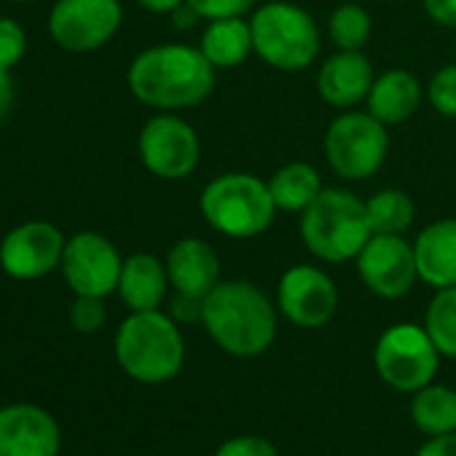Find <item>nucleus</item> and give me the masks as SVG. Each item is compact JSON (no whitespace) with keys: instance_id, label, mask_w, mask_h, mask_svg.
Masks as SVG:
<instances>
[{"instance_id":"obj_1","label":"nucleus","mask_w":456,"mask_h":456,"mask_svg":"<svg viewBox=\"0 0 456 456\" xmlns=\"http://www.w3.org/2000/svg\"><path fill=\"white\" fill-rule=\"evenodd\" d=\"M277 320V304L248 280L217 282L201 309V325L212 344L240 360L258 357L274 344Z\"/></svg>"},{"instance_id":"obj_2","label":"nucleus","mask_w":456,"mask_h":456,"mask_svg":"<svg viewBox=\"0 0 456 456\" xmlns=\"http://www.w3.org/2000/svg\"><path fill=\"white\" fill-rule=\"evenodd\" d=\"M126 84L148 108L183 110L201 105L212 94L215 68L196 46L159 44L132 60Z\"/></svg>"},{"instance_id":"obj_3","label":"nucleus","mask_w":456,"mask_h":456,"mask_svg":"<svg viewBox=\"0 0 456 456\" xmlns=\"http://www.w3.org/2000/svg\"><path fill=\"white\" fill-rule=\"evenodd\" d=\"M113 352L129 379L151 387L172 381L185 362L180 325L161 309L132 312L116 330Z\"/></svg>"},{"instance_id":"obj_4","label":"nucleus","mask_w":456,"mask_h":456,"mask_svg":"<svg viewBox=\"0 0 456 456\" xmlns=\"http://www.w3.org/2000/svg\"><path fill=\"white\" fill-rule=\"evenodd\" d=\"M373 237L365 201L346 188H322L301 212V240L325 264L354 261Z\"/></svg>"},{"instance_id":"obj_5","label":"nucleus","mask_w":456,"mask_h":456,"mask_svg":"<svg viewBox=\"0 0 456 456\" xmlns=\"http://www.w3.org/2000/svg\"><path fill=\"white\" fill-rule=\"evenodd\" d=\"M199 209L212 232L232 240L264 234L277 215L269 183L250 172H225L209 180L199 196Z\"/></svg>"},{"instance_id":"obj_6","label":"nucleus","mask_w":456,"mask_h":456,"mask_svg":"<svg viewBox=\"0 0 456 456\" xmlns=\"http://www.w3.org/2000/svg\"><path fill=\"white\" fill-rule=\"evenodd\" d=\"M250 28L256 54L274 70L298 73L320 57L322 36L314 17L290 0H269L256 9Z\"/></svg>"},{"instance_id":"obj_7","label":"nucleus","mask_w":456,"mask_h":456,"mask_svg":"<svg viewBox=\"0 0 456 456\" xmlns=\"http://www.w3.org/2000/svg\"><path fill=\"white\" fill-rule=\"evenodd\" d=\"M440 352L432 344L424 325L397 322L387 328L373 349V365L379 379L397 389V392H416L427 387L437 368H440Z\"/></svg>"},{"instance_id":"obj_8","label":"nucleus","mask_w":456,"mask_h":456,"mask_svg":"<svg viewBox=\"0 0 456 456\" xmlns=\"http://www.w3.org/2000/svg\"><path fill=\"white\" fill-rule=\"evenodd\" d=\"M389 151L387 126L370 113L346 110L325 132V159L330 169L344 180L373 177Z\"/></svg>"},{"instance_id":"obj_9","label":"nucleus","mask_w":456,"mask_h":456,"mask_svg":"<svg viewBox=\"0 0 456 456\" xmlns=\"http://www.w3.org/2000/svg\"><path fill=\"white\" fill-rule=\"evenodd\" d=\"M121 22V0H57L49 12V36L70 54H92L113 41Z\"/></svg>"},{"instance_id":"obj_10","label":"nucleus","mask_w":456,"mask_h":456,"mask_svg":"<svg viewBox=\"0 0 456 456\" xmlns=\"http://www.w3.org/2000/svg\"><path fill=\"white\" fill-rule=\"evenodd\" d=\"M137 151L142 167L161 180H185L199 167L201 145L188 121L175 113H159L145 121Z\"/></svg>"},{"instance_id":"obj_11","label":"nucleus","mask_w":456,"mask_h":456,"mask_svg":"<svg viewBox=\"0 0 456 456\" xmlns=\"http://www.w3.org/2000/svg\"><path fill=\"white\" fill-rule=\"evenodd\" d=\"M124 258L116 245L97 232H78L68 240L62 253V277L76 296L108 298L118 290Z\"/></svg>"},{"instance_id":"obj_12","label":"nucleus","mask_w":456,"mask_h":456,"mask_svg":"<svg viewBox=\"0 0 456 456\" xmlns=\"http://www.w3.org/2000/svg\"><path fill=\"white\" fill-rule=\"evenodd\" d=\"M65 245V234L49 220L20 223L0 242V269L22 282L41 280L62 266Z\"/></svg>"},{"instance_id":"obj_13","label":"nucleus","mask_w":456,"mask_h":456,"mask_svg":"<svg viewBox=\"0 0 456 456\" xmlns=\"http://www.w3.org/2000/svg\"><path fill=\"white\" fill-rule=\"evenodd\" d=\"M354 261L362 285L387 301L408 296L419 280L413 245L397 234H373Z\"/></svg>"},{"instance_id":"obj_14","label":"nucleus","mask_w":456,"mask_h":456,"mask_svg":"<svg viewBox=\"0 0 456 456\" xmlns=\"http://www.w3.org/2000/svg\"><path fill=\"white\" fill-rule=\"evenodd\" d=\"M277 309L296 328H306V330L322 328L333 320L338 309V288L317 266L309 264L290 266L280 277Z\"/></svg>"},{"instance_id":"obj_15","label":"nucleus","mask_w":456,"mask_h":456,"mask_svg":"<svg viewBox=\"0 0 456 456\" xmlns=\"http://www.w3.org/2000/svg\"><path fill=\"white\" fill-rule=\"evenodd\" d=\"M60 421L41 405L14 403L0 408V456H60Z\"/></svg>"},{"instance_id":"obj_16","label":"nucleus","mask_w":456,"mask_h":456,"mask_svg":"<svg viewBox=\"0 0 456 456\" xmlns=\"http://www.w3.org/2000/svg\"><path fill=\"white\" fill-rule=\"evenodd\" d=\"M373 81V65L362 52H336L317 70L320 97L338 110H349L368 100Z\"/></svg>"},{"instance_id":"obj_17","label":"nucleus","mask_w":456,"mask_h":456,"mask_svg":"<svg viewBox=\"0 0 456 456\" xmlns=\"http://www.w3.org/2000/svg\"><path fill=\"white\" fill-rule=\"evenodd\" d=\"M167 274L175 293H185L193 298H207L212 288L220 282V258L212 245L204 240L185 237L172 245L167 253Z\"/></svg>"},{"instance_id":"obj_18","label":"nucleus","mask_w":456,"mask_h":456,"mask_svg":"<svg viewBox=\"0 0 456 456\" xmlns=\"http://www.w3.org/2000/svg\"><path fill=\"white\" fill-rule=\"evenodd\" d=\"M413 256L421 282L435 290L456 285V217H440L421 228Z\"/></svg>"},{"instance_id":"obj_19","label":"nucleus","mask_w":456,"mask_h":456,"mask_svg":"<svg viewBox=\"0 0 456 456\" xmlns=\"http://www.w3.org/2000/svg\"><path fill=\"white\" fill-rule=\"evenodd\" d=\"M167 264H161L153 253H134L124 258L118 296L129 312H153L164 304L169 290Z\"/></svg>"},{"instance_id":"obj_20","label":"nucleus","mask_w":456,"mask_h":456,"mask_svg":"<svg viewBox=\"0 0 456 456\" xmlns=\"http://www.w3.org/2000/svg\"><path fill=\"white\" fill-rule=\"evenodd\" d=\"M421 102V84L403 68L381 73L368 94V113L379 118L384 126H395L408 121Z\"/></svg>"},{"instance_id":"obj_21","label":"nucleus","mask_w":456,"mask_h":456,"mask_svg":"<svg viewBox=\"0 0 456 456\" xmlns=\"http://www.w3.org/2000/svg\"><path fill=\"white\" fill-rule=\"evenodd\" d=\"M199 49L215 70L240 68L256 52L253 28L242 17L212 20V22H207L204 33H201Z\"/></svg>"},{"instance_id":"obj_22","label":"nucleus","mask_w":456,"mask_h":456,"mask_svg":"<svg viewBox=\"0 0 456 456\" xmlns=\"http://www.w3.org/2000/svg\"><path fill=\"white\" fill-rule=\"evenodd\" d=\"M322 188L325 185L320 172L306 161H290L280 167L269 180L274 204L282 212H304L322 193Z\"/></svg>"},{"instance_id":"obj_23","label":"nucleus","mask_w":456,"mask_h":456,"mask_svg":"<svg viewBox=\"0 0 456 456\" xmlns=\"http://www.w3.org/2000/svg\"><path fill=\"white\" fill-rule=\"evenodd\" d=\"M411 419L427 437L456 432V389L435 381L416 389L411 400Z\"/></svg>"},{"instance_id":"obj_24","label":"nucleus","mask_w":456,"mask_h":456,"mask_svg":"<svg viewBox=\"0 0 456 456\" xmlns=\"http://www.w3.org/2000/svg\"><path fill=\"white\" fill-rule=\"evenodd\" d=\"M368 223L373 234H397L403 237L408 228L413 225L416 217V207L411 201V196L400 188H384L376 191L368 201Z\"/></svg>"},{"instance_id":"obj_25","label":"nucleus","mask_w":456,"mask_h":456,"mask_svg":"<svg viewBox=\"0 0 456 456\" xmlns=\"http://www.w3.org/2000/svg\"><path fill=\"white\" fill-rule=\"evenodd\" d=\"M424 330L443 357H456V285L432 296L424 312Z\"/></svg>"},{"instance_id":"obj_26","label":"nucleus","mask_w":456,"mask_h":456,"mask_svg":"<svg viewBox=\"0 0 456 456\" xmlns=\"http://www.w3.org/2000/svg\"><path fill=\"white\" fill-rule=\"evenodd\" d=\"M370 14L357 4L338 6L328 20V38L338 52H362L370 38Z\"/></svg>"},{"instance_id":"obj_27","label":"nucleus","mask_w":456,"mask_h":456,"mask_svg":"<svg viewBox=\"0 0 456 456\" xmlns=\"http://www.w3.org/2000/svg\"><path fill=\"white\" fill-rule=\"evenodd\" d=\"M427 97L440 116L456 118V65H443L429 78Z\"/></svg>"},{"instance_id":"obj_28","label":"nucleus","mask_w":456,"mask_h":456,"mask_svg":"<svg viewBox=\"0 0 456 456\" xmlns=\"http://www.w3.org/2000/svg\"><path fill=\"white\" fill-rule=\"evenodd\" d=\"M28 52V33L17 20L0 17V68L12 70L22 62Z\"/></svg>"},{"instance_id":"obj_29","label":"nucleus","mask_w":456,"mask_h":456,"mask_svg":"<svg viewBox=\"0 0 456 456\" xmlns=\"http://www.w3.org/2000/svg\"><path fill=\"white\" fill-rule=\"evenodd\" d=\"M108 320L105 312V298H94V296H76L73 306H70V325L78 333H97Z\"/></svg>"},{"instance_id":"obj_30","label":"nucleus","mask_w":456,"mask_h":456,"mask_svg":"<svg viewBox=\"0 0 456 456\" xmlns=\"http://www.w3.org/2000/svg\"><path fill=\"white\" fill-rule=\"evenodd\" d=\"M185 4L204 20H228V17H245L256 9L258 0H185Z\"/></svg>"},{"instance_id":"obj_31","label":"nucleus","mask_w":456,"mask_h":456,"mask_svg":"<svg viewBox=\"0 0 456 456\" xmlns=\"http://www.w3.org/2000/svg\"><path fill=\"white\" fill-rule=\"evenodd\" d=\"M212 456H280L277 445L261 435H237L217 445Z\"/></svg>"},{"instance_id":"obj_32","label":"nucleus","mask_w":456,"mask_h":456,"mask_svg":"<svg viewBox=\"0 0 456 456\" xmlns=\"http://www.w3.org/2000/svg\"><path fill=\"white\" fill-rule=\"evenodd\" d=\"M201 309H204V298H193L185 293H175V298L169 301V317L177 325H191V322H201Z\"/></svg>"},{"instance_id":"obj_33","label":"nucleus","mask_w":456,"mask_h":456,"mask_svg":"<svg viewBox=\"0 0 456 456\" xmlns=\"http://www.w3.org/2000/svg\"><path fill=\"white\" fill-rule=\"evenodd\" d=\"M427 17L440 28H456V0H421Z\"/></svg>"},{"instance_id":"obj_34","label":"nucleus","mask_w":456,"mask_h":456,"mask_svg":"<svg viewBox=\"0 0 456 456\" xmlns=\"http://www.w3.org/2000/svg\"><path fill=\"white\" fill-rule=\"evenodd\" d=\"M416 456H456V432L429 435L427 443L419 445Z\"/></svg>"},{"instance_id":"obj_35","label":"nucleus","mask_w":456,"mask_h":456,"mask_svg":"<svg viewBox=\"0 0 456 456\" xmlns=\"http://www.w3.org/2000/svg\"><path fill=\"white\" fill-rule=\"evenodd\" d=\"M14 97H17V92H14L12 70H4V68H0V121H4V118L12 113V108H14Z\"/></svg>"},{"instance_id":"obj_36","label":"nucleus","mask_w":456,"mask_h":456,"mask_svg":"<svg viewBox=\"0 0 456 456\" xmlns=\"http://www.w3.org/2000/svg\"><path fill=\"white\" fill-rule=\"evenodd\" d=\"M169 17H172V25H175L177 30H191V28H193V25H196V22L201 20V17H199V14H196V12H193V9H191L188 4L177 6V9H175V12H172Z\"/></svg>"},{"instance_id":"obj_37","label":"nucleus","mask_w":456,"mask_h":456,"mask_svg":"<svg viewBox=\"0 0 456 456\" xmlns=\"http://www.w3.org/2000/svg\"><path fill=\"white\" fill-rule=\"evenodd\" d=\"M134 4L151 14H172L177 6H183L185 0H134Z\"/></svg>"},{"instance_id":"obj_38","label":"nucleus","mask_w":456,"mask_h":456,"mask_svg":"<svg viewBox=\"0 0 456 456\" xmlns=\"http://www.w3.org/2000/svg\"><path fill=\"white\" fill-rule=\"evenodd\" d=\"M14 4H30V0H14Z\"/></svg>"}]
</instances>
